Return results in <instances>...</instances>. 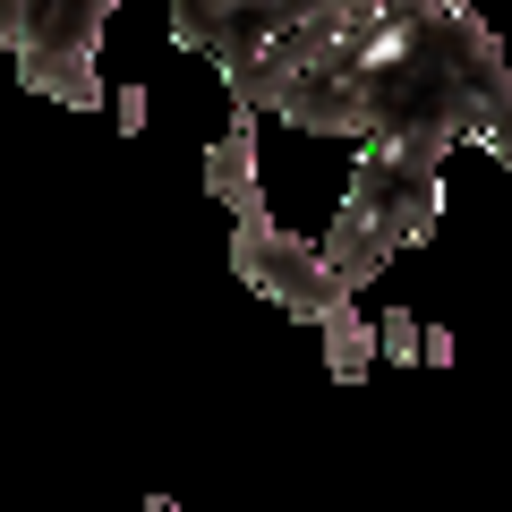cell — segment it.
Masks as SVG:
<instances>
[{"label": "cell", "instance_id": "obj_1", "mask_svg": "<svg viewBox=\"0 0 512 512\" xmlns=\"http://www.w3.org/2000/svg\"><path fill=\"white\" fill-rule=\"evenodd\" d=\"M504 103H512V69H504V43L478 26V9L393 0L376 18H359L282 94V120L316 128V137H359V146L444 163L453 146H487Z\"/></svg>", "mask_w": 512, "mask_h": 512}, {"label": "cell", "instance_id": "obj_2", "mask_svg": "<svg viewBox=\"0 0 512 512\" xmlns=\"http://www.w3.org/2000/svg\"><path fill=\"white\" fill-rule=\"evenodd\" d=\"M376 9L393 0H171V35L214 60L239 111H282V94Z\"/></svg>", "mask_w": 512, "mask_h": 512}, {"label": "cell", "instance_id": "obj_3", "mask_svg": "<svg viewBox=\"0 0 512 512\" xmlns=\"http://www.w3.org/2000/svg\"><path fill=\"white\" fill-rule=\"evenodd\" d=\"M444 163H419V154H393V146H367L359 171H350V197L325 231V265L367 291V282L393 265V248H419L444 214Z\"/></svg>", "mask_w": 512, "mask_h": 512}, {"label": "cell", "instance_id": "obj_4", "mask_svg": "<svg viewBox=\"0 0 512 512\" xmlns=\"http://www.w3.org/2000/svg\"><path fill=\"white\" fill-rule=\"evenodd\" d=\"M111 9L120 0H0V35H9V60L35 94L69 111H94L111 103L103 77H94V43H103Z\"/></svg>", "mask_w": 512, "mask_h": 512}, {"label": "cell", "instance_id": "obj_5", "mask_svg": "<svg viewBox=\"0 0 512 512\" xmlns=\"http://www.w3.org/2000/svg\"><path fill=\"white\" fill-rule=\"evenodd\" d=\"M231 274L248 282V291H265L274 308H291L299 325H325L342 299H359V291H350V282L325 265V248H308V239L274 231V222H239V239H231Z\"/></svg>", "mask_w": 512, "mask_h": 512}, {"label": "cell", "instance_id": "obj_6", "mask_svg": "<svg viewBox=\"0 0 512 512\" xmlns=\"http://www.w3.org/2000/svg\"><path fill=\"white\" fill-rule=\"evenodd\" d=\"M205 197H214L231 222H265V188H256V111H239L214 146H205Z\"/></svg>", "mask_w": 512, "mask_h": 512}, {"label": "cell", "instance_id": "obj_7", "mask_svg": "<svg viewBox=\"0 0 512 512\" xmlns=\"http://www.w3.org/2000/svg\"><path fill=\"white\" fill-rule=\"evenodd\" d=\"M376 325L359 316V299H342V308L325 316V376L333 384H367V367H376Z\"/></svg>", "mask_w": 512, "mask_h": 512}, {"label": "cell", "instance_id": "obj_8", "mask_svg": "<svg viewBox=\"0 0 512 512\" xmlns=\"http://www.w3.org/2000/svg\"><path fill=\"white\" fill-rule=\"evenodd\" d=\"M376 342H384V359H393V367H410V359H427V333L410 325V308H384V325H376Z\"/></svg>", "mask_w": 512, "mask_h": 512}, {"label": "cell", "instance_id": "obj_9", "mask_svg": "<svg viewBox=\"0 0 512 512\" xmlns=\"http://www.w3.org/2000/svg\"><path fill=\"white\" fill-rule=\"evenodd\" d=\"M111 111H120V128L137 137V128H146V86H120V94H111Z\"/></svg>", "mask_w": 512, "mask_h": 512}, {"label": "cell", "instance_id": "obj_10", "mask_svg": "<svg viewBox=\"0 0 512 512\" xmlns=\"http://www.w3.org/2000/svg\"><path fill=\"white\" fill-rule=\"evenodd\" d=\"M487 154H495V163H512V103H504V120L487 128Z\"/></svg>", "mask_w": 512, "mask_h": 512}, {"label": "cell", "instance_id": "obj_11", "mask_svg": "<svg viewBox=\"0 0 512 512\" xmlns=\"http://www.w3.org/2000/svg\"><path fill=\"white\" fill-rule=\"evenodd\" d=\"M146 512H180V504H171V495H154V504H146Z\"/></svg>", "mask_w": 512, "mask_h": 512}]
</instances>
